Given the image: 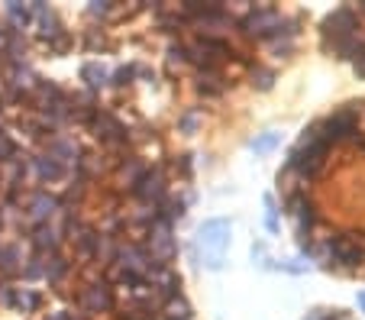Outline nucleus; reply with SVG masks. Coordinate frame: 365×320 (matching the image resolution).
<instances>
[{
  "instance_id": "11",
  "label": "nucleus",
  "mask_w": 365,
  "mask_h": 320,
  "mask_svg": "<svg viewBox=\"0 0 365 320\" xmlns=\"http://www.w3.org/2000/svg\"><path fill=\"white\" fill-rule=\"evenodd\" d=\"M36 175H39V181H58V178H65V165H58L56 159H36Z\"/></svg>"
},
{
  "instance_id": "7",
  "label": "nucleus",
  "mask_w": 365,
  "mask_h": 320,
  "mask_svg": "<svg viewBox=\"0 0 365 320\" xmlns=\"http://www.w3.org/2000/svg\"><path fill=\"white\" fill-rule=\"evenodd\" d=\"M33 246H36V252L39 256H56V249H58V230L56 227H48V223H39L36 227V233H33Z\"/></svg>"
},
{
  "instance_id": "20",
  "label": "nucleus",
  "mask_w": 365,
  "mask_h": 320,
  "mask_svg": "<svg viewBox=\"0 0 365 320\" xmlns=\"http://www.w3.org/2000/svg\"><path fill=\"white\" fill-rule=\"evenodd\" d=\"M359 130L365 133V100H362V104H359Z\"/></svg>"
},
{
  "instance_id": "3",
  "label": "nucleus",
  "mask_w": 365,
  "mask_h": 320,
  "mask_svg": "<svg viewBox=\"0 0 365 320\" xmlns=\"http://www.w3.org/2000/svg\"><path fill=\"white\" fill-rule=\"evenodd\" d=\"M133 195L139 197L143 204H159L162 197L168 195V178L162 168H145L143 178L133 185Z\"/></svg>"
},
{
  "instance_id": "1",
  "label": "nucleus",
  "mask_w": 365,
  "mask_h": 320,
  "mask_svg": "<svg viewBox=\"0 0 365 320\" xmlns=\"http://www.w3.org/2000/svg\"><path fill=\"white\" fill-rule=\"evenodd\" d=\"M197 246L204 249V262L207 269H223V259H227V246H230V220L227 217H214L207 220L197 233Z\"/></svg>"
},
{
  "instance_id": "8",
  "label": "nucleus",
  "mask_w": 365,
  "mask_h": 320,
  "mask_svg": "<svg viewBox=\"0 0 365 320\" xmlns=\"http://www.w3.org/2000/svg\"><path fill=\"white\" fill-rule=\"evenodd\" d=\"M48 159H56L58 165H71V162H78V146L75 140H52L48 143Z\"/></svg>"
},
{
  "instance_id": "4",
  "label": "nucleus",
  "mask_w": 365,
  "mask_h": 320,
  "mask_svg": "<svg viewBox=\"0 0 365 320\" xmlns=\"http://www.w3.org/2000/svg\"><path fill=\"white\" fill-rule=\"evenodd\" d=\"M81 307L88 314H101V311H110L113 307V294H110V285H103V282H97V285H88L81 291Z\"/></svg>"
},
{
  "instance_id": "15",
  "label": "nucleus",
  "mask_w": 365,
  "mask_h": 320,
  "mask_svg": "<svg viewBox=\"0 0 365 320\" xmlns=\"http://www.w3.org/2000/svg\"><path fill=\"white\" fill-rule=\"evenodd\" d=\"M10 20H14L16 23V26H26V23H29V10L26 7H20V4H10Z\"/></svg>"
},
{
  "instance_id": "16",
  "label": "nucleus",
  "mask_w": 365,
  "mask_h": 320,
  "mask_svg": "<svg viewBox=\"0 0 365 320\" xmlns=\"http://www.w3.org/2000/svg\"><path fill=\"white\" fill-rule=\"evenodd\" d=\"M14 155H16V146L10 143L7 133H0V162H4V159H14Z\"/></svg>"
},
{
  "instance_id": "5",
  "label": "nucleus",
  "mask_w": 365,
  "mask_h": 320,
  "mask_svg": "<svg viewBox=\"0 0 365 320\" xmlns=\"http://www.w3.org/2000/svg\"><path fill=\"white\" fill-rule=\"evenodd\" d=\"M230 84L233 81L223 75V68H197V91L204 98H217V94H223Z\"/></svg>"
},
{
  "instance_id": "23",
  "label": "nucleus",
  "mask_w": 365,
  "mask_h": 320,
  "mask_svg": "<svg viewBox=\"0 0 365 320\" xmlns=\"http://www.w3.org/2000/svg\"><path fill=\"white\" fill-rule=\"evenodd\" d=\"M359 304H362V311H365V294H362V298H359Z\"/></svg>"
},
{
  "instance_id": "13",
  "label": "nucleus",
  "mask_w": 365,
  "mask_h": 320,
  "mask_svg": "<svg viewBox=\"0 0 365 320\" xmlns=\"http://www.w3.org/2000/svg\"><path fill=\"white\" fill-rule=\"evenodd\" d=\"M81 78L91 84V88H103V84H107V68H103V65H97V62H88L81 68Z\"/></svg>"
},
{
  "instance_id": "22",
  "label": "nucleus",
  "mask_w": 365,
  "mask_h": 320,
  "mask_svg": "<svg viewBox=\"0 0 365 320\" xmlns=\"http://www.w3.org/2000/svg\"><path fill=\"white\" fill-rule=\"evenodd\" d=\"M356 75H359V78H365V62H359V65H356Z\"/></svg>"
},
{
  "instance_id": "14",
  "label": "nucleus",
  "mask_w": 365,
  "mask_h": 320,
  "mask_svg": "<svg viewBox=\"0 0 365 320\" xmlns=\"http://www.w3.org/2000/svg\"><path fill=\"white\" fill-rule=\"evenodd\" d=\"M278 143H282V136H278V133H265V136L252 140V149H255L259 155H265V153H272V149H275Z\"/></svg>"
},
{
  "instance_id": "10",
  "label": "nucleus",
  "mask_w": 365,
  "mask_h": 320,
  "mask_svg": "<svg viewBox=\"0 0 365 320\" xmlns=\"http://www.w3.org/2000/svg\"><path fill=\"white\" fill-rule=\"evenodd\" d=\"M262 46L269 49V56H272V58H288L291 52H294L297 39H294V36H275V39L262 42Z\"/></svg>"
},
{
  "instance_id": "12",
  "label": "nucleus",
  "mask_w": 365,
  "mask_h": 320,
  "mask_svg": "<svg viewBox=\"0 0 365 320\" xmlns=\"http://www.w3.org/2000/svg\"><path fill=\"white\" fill-rule=\"evenodd\" d=\"M249 84L259 91H269L272 84H275V71L265 68V65H252V71H249Z\"/></svg>"
},
{
  "instance_id": "9",
  "label": "nucleus",
  "mask_w": 365,
  "mask_h": 320,
  "mask_svg": "<svg viewBox=\"0 0 365 320\" xmlns=\"http://www.w3.org/2000/svg\"><path fill=\"white\" fill-rule=\"evenodd\" d=\"M191 304H187L185 298H172V301H165L162 304V311H159V320H191Z\"/></svg>"
},
{
  "instance_id": "18",
  "label": "nucleus",
  "mask_w": 365,
  "mask_h": 320,
  "mask_svg": "<svg viewBox=\"0 0 365 320\" xmlns=\"http://www.w3.org/2000/svg\"><path fill=\"white\" fill-rule=\"evenodd\" d=\"M197 123H200V113L197 110H191V113H185V117H181V130H185V133H194V130H197Z\"/></svg>"
},
{
  "instance_id": "19",
  "label": "nucleus",
  "mask_w": 365,
  "mask_h": 320,
  "mask_svg": "<svg viewBox=\"0 0 365 320\" xmlns=\"http://www.w3.org/2000/svg\"><path fill=\"white\" fill-rule=\"evenodd\" d=\"M130 78H133V68H120L113 75V84H130Z\"/></svg>"
},
{
  "instance_id": "17",
  "label": "nucleus",
  "mask_w": 365,
  "mask_h": 320,
  "mask_svg": "<svg viewBox=\"0 0 365 320\" xmlns=\"http://www.w3.org/2000/svg\"><path fill=\"white\" fill-rule=\"evenodd\" d=\"M265 207H269V217H265V223H269V230L275 233L278 230V210H275V201H272V195L265 197Z\"/></svg>"
},
{
  "instance_id": "2",
  "label": "nucleus",
  "mask_w": 365,
  "mask_h": 320,
  "mask_svg": "<svg viewBox=\"0 0 365 320\" xmlns=\"http://www.w3.org/2000/svg\"><path fill=\"white\" fill-rule=\"evenodd\" d=\"M359 23L362 20H359L356 7H336L333 14L324 16L320 33H324V39H349V36H356Z\"/></svg>"
},
{
  "instance_id": "21",
  "label": "nucleus",
  "mask_w": 365,
  "mask_h": 320,
  "mask_svg": "<svg viewBox=\"0 0 365 320\" xmlns=\"http://www.w3.org/2000/svg\"><path fill=\"white\" fill-rule=\"evenodd\" d=\"M324 317H327V311H310L304 320H324Z\"/></svg>"
},
{
  "instance_id": "6",
  "label": "nucleus",
  "mask_w": 365,
  "mask_h": 320,
  "mask_svg": "<svg viewBox=\"0 0 365 320\" xmlns=\"http://www.w3.org/2000/svg\"><path fill=\"white\" fill-rule=\"evenodd\" d=\"M56 207H58V201L48 191H36L33 197H29V217H33L36 223H46L48 217L56 214Z\"/></svg>"
}]
</instances>
